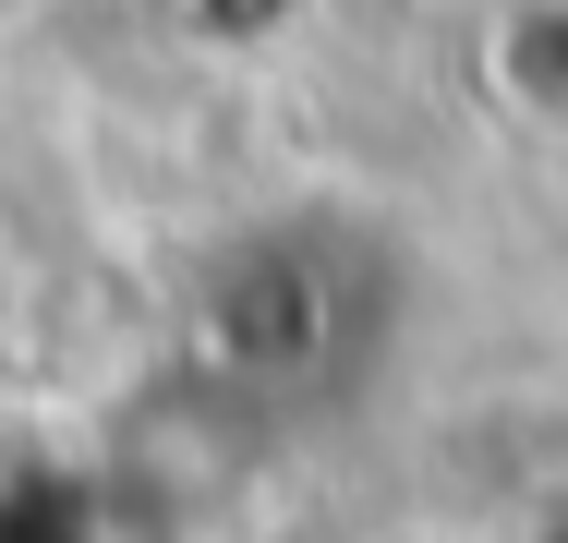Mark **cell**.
<instances>
[{
  "label": "cell",
  "instance_id": "6da1fadb",
  "mask_svg": "<svg viewBox=\"0 0 568 543\" xmlns=\"http://www.w3.org/2000/svg\"><path fill=\"white\" fill-rule=\"evenodd\" d=\"M520 543H568V508H557V520H532V532H520Z\"/></svg>",
  "mask_w": 568,
  "mask_h": 543
}]
</instances>
